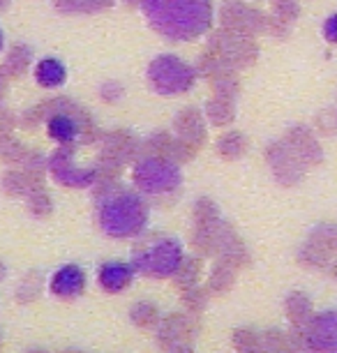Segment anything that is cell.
Returning a JSON list of instances; mask_svg holds the SVG:
<instances>
[{"instance_id":"obj_1","label":"cell","mask_w":337,"mask_h":353,"mask_svg":"<svg viewBox=\"0 0 337 353\" xmlns=\"http://www.w3.org/2000/svg\"><path fill=\"white\" fill-rule=\"evenodd\" d=\"M141 10L153 30L174 42L201 37L213 23L210 0H141Z\"/></svg>"},{"instance_id":"obj_2","label":"cell","mask_w":337,"mask_h":353,"mask_svg":"<svg viewBox=\"0 0 337 353\" xmlns=\"http://www.w3.org/2000/svg\"><path fill=\"white\" fill-rule=\"evenodd\" d=\"M148 219L141 196L130 190H111L100 201V226L104 233L116 238H127L143 231Z\"/></svg>"},{"instance_id":"obj_3","label":"cell","mask_w":337,"mask_h":353,"mask_svg":"<svg viewBox=\"0 0 337 353\" xmlns=\"http://www.w3.org/2000/svg\"><path fill=\"white\" fill-rule=\"evenodd\" d=\"M194 77V68H190L187 63L176 56H160L148 68L150 85L162 95H176V92L187 90Z\"/></svg>"},{"instance_id":"obj_4","label":"cell","mask_w":337,"mask_h":353,"mask_svg":"<svg viewBox=\"0 0 337 353\" xmlns=\"http://www.w3.org/2000/svg\"><path fill=\"white\" fill-rule=\"evenodd\" d=\"M181 259H183V252H181V245L176 241H157L134 256V268H139L141 272H148V275L164 277V275H171V272L181 265Z\"/></svg>"},{"instance_id":"obj_5","label":"cell","mask_w":337,"mask_h":353,"mask_svg":"<svg viewBox=\"0 0 337 353\" xmlns=\"http://www.w3.org/2000/svg\"><path fill=\"white\" fill-rule=\"evenodd\" d=\"M134 181L141 190L160 194V192L178 188L181 173H178L174 164L162 162V159H143L134 169Z\"/></svg>"},{"instance_id":"obj_6","label":"cell","mask_w":337,"mask_h":353,"mask_svg":"<svg viewBox=\"0 0 337 353\" xmlns=\"http://www.w3.org/2000/svg\"><path fill=\"white\" fill-rule=\"evenodd\" d=\"M83 284H85V275L79 265H65V268L58 270L54 279H51V289H54V293L65 296V298L81 293Z\"/></svg>"},{"instance_id":"obj_7","label":"cell","mask_w":337,"mask_h":353,"mask_svg":"<svg viewBox=\"0 0 337 353\" xmlns=\"http://www.w3.org/2000/svg\"><path fill=\"white\" fill-rule=\"evenodd\" d=\"M35 79L44 88H58V85H63L65 79H68V70H65V65L58 61V58H44V61L37 63Z\"/></svg>"},{"instance_id":"obj_8","label":"cell","mask_w":337,"mask_h":353,"mask_svg":"<svg viewBox=\"0 0 337 353\" xmlns=\"http://www.w3.org/2000/svg\"><path fill=\"white\" fill-rule=\"evenodd\" d=\"M132 275H134V270H132V265L127 263H104L100 270V282L104 289L121 291L123 286L130 284Z\"/></svg>"},{"instance_id":"obj_9","label":"cell","mask_w":337,"mask_h":353,"mask_svg":"<svg viewBox=\"0 0 337 353\" xmlns=\"http://www.w3.org/2000/svg\"><path fill=\"white\" fill-rule=\"evenodd\" d=\"M46 130H49L51 139H56L61 143H70L79 137V125L68 113H56L49 121V125H46Z\"/></svg>"},{"instance_id":"obj_10","label":"cell","mask_w":337,"mask_h":353,"mask_svg":"<svg viewBox=\"0 0 337 353\" xmlns=\"http://www.w3.org/2000/svg\"><path fill=\"white\" fill-rule=\"evenodd\" d=\"M326 323H319V332L314 330V346L326 353H337V314L323 316Z\"/></svg>"},{"instance_id":"obj_11","label":"cell","mask_w":337,"mask_h":353,"mask_svg":"<svg viewBox=\"0 0 337 353\" xmlns=\"http://www.w3.org/2000/svg\"><path fill=\"white\" fill-rule=\"evenodd\" d=\"M323 37H326L330 44H337V14L326 19V23H323Z\"/></svg>"},{"instance_id":"obj_12","label":"cell","mask_w":337,"mask_h":353,"mask_svg":"<svg viewBox=\"0 0 337 353\" xmlns=\"http://www.w3.org/2000/svg\"><path fill=\"white\" fill-rule=\"evenodd\" d=\"M3 42H5V37H3V30H0V51H3Z\"/></svg>"}]
</instances>
